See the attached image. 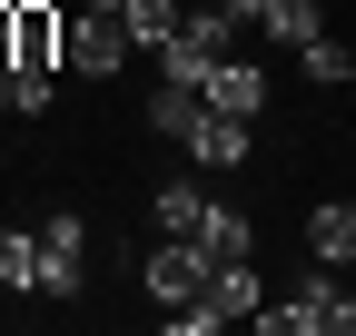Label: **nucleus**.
Masks as SVG:
<instances>
[{
  "mask_svg": "<svg viewBox=\"0 0 356 336\" xmlns=\"http://www.w3.org/2000/svg\"><path fill=\"white\" fill-rule=\"evenodd\" d=\"M228 10H238V20H267V0H228Z\"/></svg>",
  "mask_w": 356,
  "mask_h": 336,
  "instance_id": "nucleus-20",
  "label": "nucleus"
},
{
  "mask_svg": "<svg viewBox=\"0 0 356 336\" xmlns=\"http://www.w3.org/2000/svg\"><path fill=\"white\" fill-rule=\"evenodd\" d=\"M346 267H356V258H346Z\"/></svg>",
  "mask_w": 356,
  "mask_h": 336,
  "instance_id": "nucleus-22",
  "label": "nucleus"
},
{
  "mask_svg": "<svg viewBox=\"0 0 356 336\" xmlns=\"http://www.w3.org/2000/svg\"><path fill=\"white\" fill-rule=\"evenodd\" d=\"M79 218H40V297H79Z\"/></svg>",
  "mask_w": 356,
  "mask_h": 336,
  "instance_id": "nucleus-5",
  "label": "nucleus"
},
{
  "mask_svg": "<svg viewBox=\"0 0 356 336\" xmlns=\"http://www.w3.org/2000/svg\"><path fill=\"white\" fill-rule=\"evenodd\" d=\"M327 307H337V267L297 277L277 307H257V326H267V336H317V326H327Z\"/></svg>",
  "mask_w": 356,
  "mask_h": 336,
  "instance_id": "nucleus-3",
  "label": "nucleus"
},
{
  "mask_svg": "<svg viewBox=\"0 0 356 336\" xmlns=\"http://www.w3.org/2000/svg\"><path fill=\"white\" fill-rule=\"evenodd\" d=\"M119 20H129V40H139V60H149V50H168V40H178V20H188V0H129Z\"/></svg>",
  "mask_w": 356,
  "mask_h": 336,
  "instance_id": "nucleus-11",
  "label": "nucleus"
},
{
  "mask_svg": "<svg viewBox=\"0 0 356 336\" xmlns=\"http://www.w3.org/2000/svg\"><path fill=\"white\" fill-rule=\"evenodd\" d=\"M79 10H129V0H79Z\"/></svg>",
  "mask_w": 356,
  "mask_h": 336,
  "instance_id": "nucleus-21",
  "label": "nucleus"
},
{
  "mask_svg": "<svg viewBox=\"0 0 356 336\" xmlns=\"http://www.w3.org/2000/svg\"><path fill=\"white\" fill-rule=\"evenodd\" d=\"M50 90H60V69H0V109H10V119H40V109H50Z\"/></svg>",
  "mask_w": 356,
  "mask_h": 336,
  "instance_id": "nucleus-14",
  "label": "nucleus"
},
{
  "mask_svg": "<svg viewBox=\"0 0 356 336\" xmlns=\"http://www.w3.org/2000/svg\"><path fill=\"white\" fill-rule=\"evenodd\" d=\"M198 247H208V267H228V258H248V247H257V228L238 218V208H218V198H208V218H198Z\"/></svg>",
  "mask_w": 356,
  "mask_h": 336,
  "instance_id": "nucleus-12",
  "label": "nucleus"
},
{
  "mask_svg": "<svg viewBox=\"0 0 356 336\" xmlns=\"http://www.w3.org/2000/svg\"><path fill=\"white\" fill-rule=\"evenodd\" d=\"M327 326H337V336H356V287H337V307H327Z\"/></svg>",
  "mask_w": 356,
  "mask_h": 336,
  "instance_id": "nucleus-18",
  "label": "nucleus"
},
{
  "mask_svg": "<svg viewBox=\"0 0 356 336\" xmlns=\"http://www.w3.org/2000/svg\"><path fill=\"white\" fill-rule=\"evenodd\" d=\"M0 69H10V0H0Z\"/></svg>",
  "mask_w": 356,
  "mask_h": 336,
  "instance_id": "nucleus-19",
  "label": "nucleus"
},
{
  "mask_svg": "<svg viewBox=\"0 0 356 336\" xmlns=\"http://www.w3.org/2000/svg\"><path fill=\"white\" fill-rule=\"evenodd\" d=\"M208 109H228V119H257V109H267V69H248V60L228 50V60L208 69Z\"/></svg>",
  "mask_w": 356,
  "mask_h": 336,
  "instance_id": "nucleus-8",
  "label": "nucleus"
},
{
  "mask_svg": "<svg viewBox=\"0 0 356 336\" xmlns=\"http://www.w3.org/2000/svg\"><path fill=\"white\" fill-rule=\"evenodd\" d=\"M307 258H317V267H346V258H356V208H346V198L307 208Z\"/></svg>",
  "mask_w": 356,
  "mask_h": 336,
  "instance_id": "nucleus-9",
  "label": "nucleus"
},
{
  "mask_svg": "<svg viewBox=\"0 0 356 336\" xmlns=\"http://www.w3.org/2000/svg\"><path fill=\"white\" fill-rule=\"evenodd\" d=\"M267 40H287V50H307L317 40V0H267V20H257Z\"/></svg>",
  "mask_w": 356,
  "mask_h": 336,
  "instance_id": "nucleus-17",
  "label": "nucleus"
},
{
  "mask_svg": "<svg viewBox=\"0 0 356 336\" xmlns=\"http://www.w3.org/2000/svg\"><path fill=\"white\" fill-rule=\"evenodd\" d=\"M208 297H218V317H257V307H267V277H257L248 258H228V267L208 277Z\"/></svg>",
  "mask_w": 356,
  "mask_h": 336,
  "instance_id": "nucleus-13",
  "label": "nucleus"
},
{
  "mask_svg": "<svg viewBox=\"0 0 356 336\" xmlns=\"http://www.w3.org/2000/svg\"><path fill=\"white\" fill-rule=\"evenodd\" d=\"M149 218H159V237H198V218H208V188H198V178H168V188H149Z\"/></svg>",
  "mask_w": 356,
  "mask_h": 336,
  "instance_id": "nucleus-10",
  "label": "nucleus"
},
{
  "mask_svg": "<svg viewBox=\"0 0 356 336\" xmlns=\"http://www.w3.org/2000/svg\"><path fill=\"white\" fill-rule=\"evenodd\" d=\"M297 79H317V90H327V79H356V40H307V50H297Z\"/></svg>",
  "mask_w": 356,
  "mask_h": 336,
  "instance_id": "nucleus-15",
  "label": "nucleus"
},
{
  "mask_svg": "<svg viewBox=\"0 0 356 336\" xmlns=\"http://www.w3.org/2000/svg\"><path fill=\"white\" fill-rule=\"evenodd\" d=\"M208 277H218V267H208V247H198V237H159L149 258H139V287H149L159 307H188Z\"/></svg>",
  "mask_w": 356,
  "mask_h": 336,
  "instance_id": "nucleus-1",
  "label": "nucleus"
},
{
  "mask_svg": "<svg viewBox=\"0 0 356 336\" xmlns=\"http://www.w3.org/2000/svg\"><path fill=\"white\" fill-rule=\"evenodd\" d=\"M0 287H40V228H0Z\"/></svg>",
  "mask_w": 356,
  "mask_h": 336,
  "instance_id": "nucleus-16",
  "label": "nucleus"
},
{
  "mask_svg": "<svg viewBox=\"0 0 356 336\" xmlns=\"http://www.w3.org/2000/svg\"><path fill=\"white\" fill-rule=\"evenodd\" d=\"M188 158H198V168H248V158H257V119L208 109V119H198V139H188Z\"/></svg>",
  "mask_w": 356,
  "mask_h": 336,
  "instance_id": "nucleus-6",
  "label": "nucleus"
},
{
  "mask_svg": "<svg viewBox=\"0 0 356 336\" xmlns=\"http://www.w3.org/2000/svg\"><path fill=\"white\" fill-rule=\"evenodd\" d=\"M129 60H139V40H129L119 10H79V20H70V69H79V79H119Z\"/></svg>",
  "mask_w": 356,
  "mask_h": 336,
  "instance_id": "nucleus-2",
  "label": "nucleus"
},
{
  "mask_svg": "<svg viewBox=\"0 0 356 336\" xmlns=\"http://www.w3.org/2000/svg\"><path fill=\"white\" fill-rule=\"evenodd\" d=\"M198 119H208V90H188V79H159V90H149V129H159V139L188 149V139H198Z\"/></svg>",
  "mask_w": 356,
  "mask_h": 336,
  "instance_id": "nucleus-7",
  "label": "nucleus"
},
{
  "mask_svg": "<svg viewBox=\"0 0 356 336\" xmlns=\"http://www.w3.org/2000/svg\"><path fill=\"white\" fill-rule=\"evenodd\" d=\"M60 50H70V40H60L50 0H10V60L20 69H60Z\"/></svg>",
  "mask_w": 356,
  "mask_h": 336,
  "instance_id": "nucleus-4",
  "label": "nucleus"
}]
</instances>
